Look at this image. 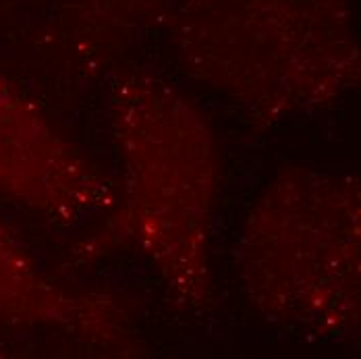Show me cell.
Masks as SVG:
<instances>
[{
    "label": "cell",
    "instance_id": "6da1fadb",
    "mask_svg": "<svg viewBox=\"0 0 361 359\" xmlns=\"http://www.w3.org/2000/svg\"><path fill=\"white\" fill-rule=\"evenodd\" d=\"M125 202L116 233L158 266L185 303L206 299L208 235L216 193L212 133L179 92L133 81L114 100Z\"/></svg>",
    "mask_w": 361,
    "mask_h": 359
},
{
    "label": "cell",
    "instance_id": "7a4b0ae2",
    "mask_svg": "<svg viewBox=\"0 0 361 359\" xmlns=\"http://www.w3.org/2000/svg\"><path fill=\"white\" fill-rule=\"evenodd\" d=\"M252 299L272 318L336 336L360 308V189L299 171L259 200L243 233Z\"/></svg>",
    "mask_w": 361,
    "mask_h": 359
},
{
    "label": "cell",
    "instance_id": "277c9868",
    "mask_svg": "<svg viewBox=\"0 0 361 359\" xmlns=\"http://www.w3.org/2000/svg\"><path fill=\"white\" fill-rule=\"evenodd\" d=\"M67 295L54 287L27 250L0 229V320L8 324H52L96 334L112 328L110 303Z\"/></svg>",
    "mask_w": 361,
    "mask_h": 359
},
{
    "label": "cell",
    "instance_id": "3957f363",
    "mask_svg": "<svg viewBox=\"0 0 361 359\" xmlns=\"http://www.w3.org/2000/svg\"><path fill=\"white\" fill-rule=\"evenodd\" d=\"M0 195L46 220L71 226L114 204L109 181L4 77H0Z\"/></svg>",
    "mask_w": 361,
    "mask_h": 359
}]
</instances>
